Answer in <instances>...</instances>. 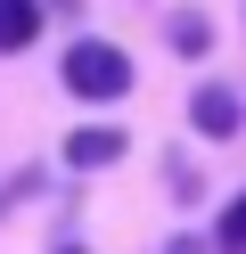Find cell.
Here are the masks:
<instances>
[{"label":"cell","instance_id":"cell-1","mask_svg":"<svg viewBox=\"0 0 246 254\" xmlns=\"http://www.w3.org/2000/svg\"><path fill=\"white\" fill-rule=\"evenodd\" d=\"M58 82L74 90V99L107 107V99H123V90H131V58L115 50V41H66V58H58Z\"/></svg>","mask_w":246,"mask_h":254},{"label":"cell","instance_id":"cell-6","mask_svg":"<svg viewBox=\"0 0 246 254\" xmlns=\"http://www.w3.org/2000/svg\"><path fill=\"white\" fill-rule=\"evenodd\" d=\"M172 50H180V58H197V50H205V25L180 17V25H172Z\"/></svg>","mask_w":246,"mask_h":254},{"label":"cell","instance_id":"cell-2","mask_svg":"<svg viewBox=\"0 0 246 254\" xmlns=\"http://www.w3.org/2000/svg\"><path fill=\"white\" fill-rule=\"evenodd\" d=\"M189 123H197V131H205V139H238V90H222V82H205V90H197V99H189Z\"/></svg>","mask_w":246,"mask_h":254},{"label":"cell","instance_id":"cell-4","mask_svg":"<svg viewBox=\"0 0 246 254\" xmlns=\"http://www.w3.org/2000/svg\"><path fill=\"white\" fill-rule=\"evenodd\" d=\"M41 41V0H0V50Z\"/></svg>","mask_w":246,"mask_h":254},{"label":"cell","instance_id":"cell-7","mask_svg":"<svg viewBox=\"0 0 246 254\" xmlns=\"http://www.w3.org/2000/svg\"><path fill=\"white\" fill-rule=\"evenodd\" d=\"M66 254H82V246H66Z\"/></svg>","mask_w":246,"mask_h":254},{"label":"cell","instance_id":"cell-5","mask_svg":"<svg viewBox=\"0 0 246 254\" xmlns=\"http://www.w3.org/2000/svg\"><path fill=\"white\" fill-rule=\"evenodd\" d=\"M213 254H246V189L222 205V221H213Z\"/></svg>","mask_w":246,"mask_h":254},{"label":"cell","instance_id":"cell-3","mask_svg":"<svg viewBox=\"0 0 246 254\" xmlns=\"http://www.w3.org/2000/svg\"><path fill=\"white\" fill-rule=\"evenodd\" d=\"M123 148H131V139L115 131V123H82V131L66 139V164H74V172H98V164H115Z\"/></svg>","mask_w":246,"mask_h":254}]
</instances>
